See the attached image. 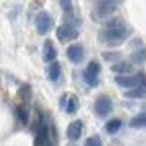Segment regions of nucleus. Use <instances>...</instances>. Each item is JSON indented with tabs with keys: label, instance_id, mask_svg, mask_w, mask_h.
Returning a JSON list of instances; mask_svg holds the SVG:
<instances>
[{
	"label": "nucleus",
	"instance_id": "obj_16",
	"mask_svg": "<svg viewBox=\"0 0 146 146\" xmlns=\"http://www.w3.org/2000/svg\"><path fill=\"white\" fill-rule=\"evenodd\" d=\"M76 107H78L76 98H75V96H72V95H67V104L64 105L66 111H67L69 114H73V113L76 111Z\"/></svg>",
	"mask_w": 146,
	"mask_h": 146
},
{
	"label": "nucleus",
	"instance_id": "obj_11",
	"mask_svg": "<svg viewBox=\"0 0 146 146\" xmlns=\"http://www.w3.org/2000/svg\"><path fill=\"white\" fill-rule=\"evenodd\" d=\"M34 146H50V139H48V130L45 126L40 129V133L36 135Z\"/></svg>",
	"mask_w": 146,
	"mask_h": 146
},
{
	"label": "nucleus",
	"instance_id": "obj_19",
	"mask_svg": "<svg viewBox=\"0 0 146 146\" xmlns=\"http://www.w3.org/2000/svg\"><path fill=\"white\" fill-rule=\"evenodd\" d=\"M85 146H102V143H101L100 137L92 136V137H89L86 142H85Z\"/></svg>",
	"mask_w": 146,
	"mask_h": 146
},
{
	"label": "nucleus",
	"instance_id": "obj_14",
	"mask_svg": "<svg viewBox=\"0 0 146 146\" xmlns=\"http://www.w3.org/2000/svg\"><path fill=\"white\" fill-rule=\"evenodd\" d=\"M130 127H136V129L146 127V113H142L136 117H133L130 121Z\"/></svg>",
	"mask_w": 146,
	"mask_h": 146
},
{
	"label": "nucleus",
	"instance_id": "obj_1",
	"mask_svg": "<svg viewBox=\"0 0 146 146\" xmlns=\"http://www.w3.org/2000/svg\"><path fill=\"white\" fill-rule=\"evenodd\" d=\"M127 34L129 32L126 28V23L120 19H113L111 22L107 23V27L101 32V38L104 42L110 45H115V44L123 42L127 38Z\"/></svg>",
	"mask_w": 146,
	"mask_h": 146
},
{
	"label": "nucleus",
	"instance_id": "obj_7",
	"mask_svg": "<svg viewBox=\"0 0 146 146\" xmlns=\"http://www.w3.org/2000/svg\"><path fill=\"white\" fill-rule=\"evenodd\" d=\"M94 108H95V113L98 114L100 117H105V115L110 114V111H111L113 102H111V100H110L108 96L102 95V96H100V98L95 101Z\"/></svg>",
	"mask_w": 146,
	"mask_h": 146
},
{
	"label": "nucleus",
	"instance_id": "obj_9",
	"mask_svg": "<svg viewBox=\"0 0 146 146\" xmlns=\"http://www.w3.org/2000/svg\"><path fill=\"white\" fill-rule=\"evenodd\" d=\"M42 56H44V60H45V62L53 63L54 60H56V57H57V51H56V48H54V45H53L51 41H48V40H47V41L44 42Z\"/></svg>",
	"mask_w": 146,
	"mask_h": 146
},
{
	"label": "nucleus",
	"instance_id": "obj_13",
	"mask_svg": "<svg viewBox=\"0 0 146 146\" xmlns=\"http://www.w3.org/2000/svg\"><path fill=\"white\" fill-rule=\"evenodd\" d=\"M146 95V82L142 83L140 86L135 88V89H131L126 94L127 98H143V96Z\"/></svg>",
	"mask_w": 146,
	"mask_h": 146
},
{
	"label": "nucleus",
	"instance_id": "obj_4",
	"mask_svg": "<svg viewBox=\"0 0 146 146\" xmlns=\"http://www.w3.org/2000/svg\"><path fill=\"white\" fill-rule=\"evenodd\" d=\"M51 25H53V21H51L50 15H48L47 12H41L35 19V28H36V32L40 35H45L51 29Z\"/></svg>",
	"mask_w": 146,
	"mask_h": 146
},
{
	"label": "nucleus",
	"instance_id": "obj_3",
	"mask_svg": "<svg viewBox=\"0 0 146 146\" xmlns=\"http://www.w3.org/2000/svg\"><path fill=\"white\" fill-rule=\"evenodd\" d=\"M100 70H101L100 69V64L96 63V62H91L86 66V69H85V72H83V79H85V82H86L89 86L95 88L96 85H98Z\"/></svg>",
	"mask_w": 146,
	"mask_h": 146
},
{
	"label": "nucleus",
	"instance_id": "obj_6",
	"mask_svg": "<svg viewBox=\"0 0 146 146\" xmlns=\"http://www.w3.org/2000/svg\"><path fill=\"white\" fill-rule=\"evenodd\" d=\"M117 9V0H100L98 6H96V16L100 18H105L110 16L115 12Z\"/></svg>",
	"mask_w": 146,
	"mask_h": 146
},
{
	"label": "nucleus",
	"instance_id": "obj_21",
	"mask_svg": "<svg viewBox=\"0 0 146 146\" xmlns=\"http://www.w3.org/2000/svg\"><path fill=\"white\" fill-rule=\"evenodd\" d=\"M18 111H19V115H21V121H22L23 124H27V123H28V117H27V113L23 111L22 108H18Z\"/></svg>",
	"mask_w": 146,
	"mask_h": 146
},
{
	"label": "nucleus",
	"instance_id": "obj_17",
	"mask_svg": "<svg viewBox=\"0 0 146 146\" xmlns=\"http://www.w3.org/2000/svg\"><path fill=\"white\" fill-rule=\"evenodd\" d=\"M131 60L135 63H143L146 60V50L145 48H140V50H136L131 56Z\"/></svg>",
	"mask_w": 146,
	"mask_h": 146
},
{
	"label": "nucleus",
	"instance_id": "obj_10",
	"mask_svg": "<svg viewBox=\"0 0 146 146\" xmlns=\"http://www.w3.org/2000/svg\"><path fill=\"white\" fill-rule=\"evenodd\" d=\"M82 135V123L80 121H73L67 127V137L70 140H78Z\"/></svg>",
	"mask_w": 146,
	"mask_h": 146
},
{
	"label": "nucleus",
	"instance_id": "obj_18",
	"mask_svg": "<svg viewBox=\"0 0 146 146\" xmlns=\"http://www.w3.org/2000/svg\"><path fill=\"white\" fill-rule=\"evenodd\" d=\"M113 70H114L115 73H129V72L131 70V66L127 64L126 62H120L118 64L113 66Z\"/></svg>",
	"mask_w": 146,
	"mask_h": 146
},
{
	"label": "nucleus",
	"instance_id": "obj_15",
	"mask_svg": "<svg viewBox=\"0 0 146 146\" xmlns=\"http://www.w3.org/2000/svg\"><path fill=\"white\" fill-rule=\"evenodd\" d=\"M120 127H121V121L118 118H114V120L108 121V123L105 124V130L110 133V135H115V133L120 130Z\"/></svg>",
	"mask_w": 146,
	"mask_h": 146
},
{
	"label": "nucleus",
	"instance_id": "obj_8",
	"mask_svg": "<svg viewBox=\"0 0 146 146\" xmlns=\"http://www.w3.org/2000/svg\"><path fill=\"white\" fill-rule=\"evenodd\" d=\"M67 58L70 60L72 63H80L83 58V48L79 44L70 45L67 48Z\"/></svg>",
	"mask_w": 146,
	"mask_h": 146
},
{
	"label": "nucleus",
	"instance_id": "obj_20",
	"mask_svg": "<svg viewBox=\"0 0 146 146\" xmlns=\"http://www.w3.org/2000/svg\"><path fill=\"white\" fill-rule=\"evenodd\" d=\"M60 6L64 12H70L72 10V0H60Z\"/></svg>",
	"mask_w": 146,
	"mask_h": 146
},
{
	"label": "nucleus",
	"instance_id": "obj_12",
	"mask_svg": "<svg viewBox=\"0 0 146 146\" xmlns=\"http://www.w3.org/2000/svg\"><path fill=\"white\" fill-rule=\"evenodd\" d=\"M60 73H62V67L57 62H53L48 67V79L51 82H57L60 79Z\"/></svg>",
	"mask_w": 146,
	"mask_h": 146
},
{
	"label": "nucleus",
	"instance_id": "obj_2",
	"mask_svg": "<svg viewBox=\"0 0 146 146\" xmlns=\"http://www.w3.org/2000/svg\"><path fill=\"white\" fill-rule=\"evenodd\" d=\"M146 82V76L142 73L137 75H120L115 76V83L121 88H127V89H135L137 86H140L142 83Z\"/></svg>",
	"mask_w": 146,
	"mask_h": 146
},
{
	"label": "nucleus",
	"instance_id": "obj_5",
	"mask_svg": "<svg viewBox=\"0 0 146 146\" xmlns=\"http://www.w3.org/2000/svg\"><path fill=\"white\" fill-rule=\"evenodd\" d=\"M76 36H78V31L70 23H63L62 27L57 28V38L62 42H67L73 38H76Z\"/></svg>",
	"mask_w": 146,
	"mask_h": 146
}]
</instances>
